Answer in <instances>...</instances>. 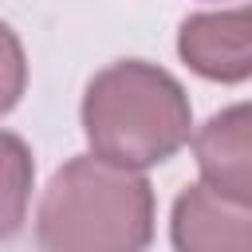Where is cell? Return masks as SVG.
Here are the masks:
<instances>
[{
  "instance_id": "obj_1",
  "label": "cell",
  "mask_w": 252,
  "mask_h": 252,
  "mask_svg": "<svg viewBox=\"0 0 252 252\" xmlns=\"http://www.w3.org/2000/svg\"><path fill=\"white\" fill-rule=\"evenodd\" d=\"M154 232V193L146 177L102 158L67 161L35 217L43 252H146Z\"/></svg>"
},
{
  "instance_id": "obj_2",
  "label": "cell",
  "mask_w": 252,
  "mask_h": 252,
  "mask_svg": "<svg viewBox=\"0 0 252 252\" xmlns=\"http://www.w3.org/2000/svg\"><path fill=\"white\" fill-rule=\"evenodd\" d=\"M83 126L94 158L118 169H142L165 161L189 138V98L161 67L126 59L91 79Z\"/></svg>"
},
{
  "instance_id": "obj_3",
  "label": "cell",
  "mask_w": 252,
  "mask_h": 252,
  "mask_svg": "<svg viewBox=\"0 0 252 252\" xmlns=\"http://www.w3.org/2000/svg\"><path fill=\"white\" fill-rule=\"evenodd\" d=\"M197 165L217 197L252 205V102L213 114L197 130Z\"/></svg>"
},
{
  "instance_id": "obj_4",
  "label": "cell",
  "mask_w": 252,
  "mask_h": 252,
  "mask_svg": "<svg viewBox=\"0 0 252 252\" xmlns=\"http://www.w3.org/2000/svg\"><path fill=\"white\" fill-rule=\"evenodd\" d=\"M181 59L220 83H240L252 75V8L240 12H201L181 24Z\"/></svg>"
},
{
  "instance_id": "obj_5",
  "label": "cell",
  "mask_w": 252,
  "mask_h": 252,
  "mask_svg": "<svg viewBox=\"0 0 252 252\" xmlns=\"http://www.w3.org/2000/svg\"><path fill=\"white\" fill-rule=\"evenodd\" d=\"M173 244L177 252H252V205L189 185L173 205Z\"/></svg>"
},
{
  "instance_id": "obj_6",
  "label": "cell",
  "mask_w": 252,
  "mask_h": 252,
  "mask_svg": "<svg viewBox=\"0 0 252 252\" xmlns=\"http://www.w3.org/2000/svg\"><path fill=\"white\" fill-rule=\"evenodd\" d=\"M32 193V154L16 134L0 130V240H8L28 209Z\"/></svg>"
},
{
  "instance_id": "obj_7",
  "label": "cell",
  "mask_w": 252,
  "mask_h": 252,
  "mask_svg": "<svg viewBox=\"0 0 252 252\" xmlns=\"http://www.w3.org/2000/svg\"><path fill=\"white\" fill-rule=\"evenodd\" d=\"M24 79H28V63H24V47L12 35L8 24H0V114L12 110L24 94Z\"/></svg>"
}]
</instances>
